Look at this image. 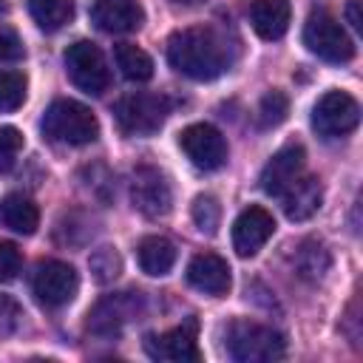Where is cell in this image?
<instances>
[{
  "mask_svg": "<svg viewBox=\"0 0 363 363\" xmlns=\"http://www.w3.org/2000/svg\"><path fill=\"white\" fill-rule=\"evenodd\" d=\"M167 62L179 74L207 82L230 68V48L216 28L207 26L182 28L167 40Z\"/></svg>",
  "mask_w": 363,
  "mask_h": 363,
  "instance_id": "cell-1",
  "label": "cell"
},
{
  "mask_svg": "<svg viewBox=\"0 0 363 363\" xmlns=\"http://www.w3.org/2000/svg\"><path fill=\"white\" fill-rule=\"evenodd\" d=\"M40 128H43V136L62 145H88L99 136L96 116L91 113V108H85L77 99H54L45 108Z\"/></svg>",
  "mask_w": 363,
  "mask_h": 363,
  "instance_id": "cell-2",
  "label": "cell"
},
{
  "mask_svg": "<svg viewBox=\"0 0 363 363\" xmlns=\"http://www.w3.org/2000/svg\"><path fill=\"white\" fill-rule=\"evenodd\" d=\"M227 352L238 363H269L284 357L286 340L272 326L255 320H233L227 326Z\"/></svg>",
  "mask_w": 363,
  "mask_h": 363,
  "instance_id": "cell-3",
  "label": "cell"
},
{
  "mask_svg": "<svg viewBox=\"0 0 363 363\" xmlns=\"http://www.w3.org/2000/svg\"><path fill=\"white\" fill-rule=\"evenodd\" d=\"M170 113V102L162 94H147V91H136L122 96L113 105V116L122 133L128 136H150L156 133L164 119Z\"/></svg>",
  "mask_w": 363,
  "mask_h": 363,
  "instance_id": "cell-4",
  "label": "cell"
},
{
  "mask_svg": "<svg viewBox=\"0 0 363 363\" xmlns=\"http://www.w3.org/2000/svg\"><path fill=\"white\" fill-rule=\"evenodd\" d=\"M303 45L326 60V62H349L354 57V40L346 34V28L323 9L312 11L306 17V26H303Z\"/></svg>",
  "mask_w": 363,
  "mask_h": 363,
  "instance_id": "cell-5",
  "label": "cell"
},
{
  "mask_svg": "<svg viewBox=\"0 0 363 363\" xmlns=\"http://www.w3.org/2000/svg\"><path fill=\"white\" fill-rule=\"evenodd\" d=\"M65 71L71 77V82L91 94V96H99L108 82H111V71H108V62L99 51V45H94L91 40H77L65 48Z\"/></svg>",
  "mask_w": 363,
  "mask_h": 363,
  "instance_id": "cell-6",
  "label": "cell"
},
{
  "mask_svg": "<svg viewBox=\"0 0 363 363\" xmlns=\"http://www.w3.org/2000/svg\"><path fill=\"white\" fill-rule=\"evenodd\" d=\"M357 122H360L357 99L346 91H337V88L326 91L312 108V128L326 139H337V136L352 133L357 128Z\"/></svg>",
  "mask_w": 363,
  "mask_h": 363,
  "instance_id": "cell-7",
  "label": "cell"
},
{
  "mask_svg": "<svg viewBox=\"0 0 363 363\" xmlns=\"http://www.w3.org/2000/svg\"><path fill=\"white\" fill-rule=\"evenodd\" d=\"M31 289L37 295V301L48 309H60L65 303H71L77 298V289H79V275L71 264L65 261H43L37 269H34V278H31Z\"/></svg>",
  "mask_w": 363,
  "mask_h": 363,
  "instance_id": "cell-8",
  "label": "cell"
},
{
  "mask_svg": "<svg viewBox=\"0 0 363 363\" xmlns=\"http://www.w3.org/2000/svg\"><path fill=\"white\" fill-rule=\"evenodd\" d=\"M130 201L145 218H164L173 207V190L167 176L150 164L136 167L130 182Z\"/></svg>",
  "mask_w": 363,
  "mask_h": 363,
  "instance_id": "cell-9",
  "label": "cell"
},
{
  "mask_svg": "<svg viewBox=\"0 0 363 363\" xmlns=\"http://www.w3.org/2000/svg\"><path fill=\"white\" fill-rule=\"evenodd\" d=\"M179 147L199 170H218L227 162V139L221 136L218 128L207 122L187 125L179 133Z\"/></svg>",
  "mask_w": 363,
  "mask_h": 363,
  "instance_id": "cell-10",
  "label": "cell"
},
{
  "mask_svg": "<svg viewBox=\"0 0 363 363\" xmlns=\"http://www.w3.org/2000/svg\"><path fill=\"white\" fill-rule=\"evenodd\" d=\"M199 320L187 318L184 323L162 332V335H145V352L153 360H167V363H196L199 354Z\"/></svg>",
  "mask_w": 363,
  "mask_h": 363,
  "instance_id": "cell-11",
  "label": "cell"
},
{
  "mask_svg": "<svg viewBox=\"0 0 363 363\" xmlns=\"http://www.w3.org/2000/svg\"><path fill=\"white\" fill-rule=\"evenodd\" d=\"M275 233V218L269 210L252 204L247 210L238 213V218L233 221V250L241 258H252Z\"/></svg>",
  "mask_w": 363,
  "mask_h": 363,
  "instance_id": "cell-12",
  "label": "cell"
},
{
  "mask_svg": "<svg viewBox=\"0 0 363 363\" xmlns=\"http://www.w3.org/2000/svg\"><path fill=\"white\" fill-rule=\"evenodd\" d=\"M303 162H306V153H303V145L298 142H286L281 150L272 153V159L264 164L261 170V190L267 196H281L301 173H303Z\"/></svg>",
  "mask_w": 363,
  "mask_h": 363,
  "instance_id": "cell-13",
  "label": "cell"
},
{
  "mask_svg": "<svg viewBox=\"0 0 363 363\" xmlns=\"http://www.w3.org/2000/svg\"><path fill=\"white\" fill-rule=\"evenodd\" d=\"M139 309H142L139 292L108 295V298H102V301L88 312V329L96 332V335H116L130 318H136Z\"/></svg>",
  "mask_w": 363,
  "mask_h": 363,
  "instance_id": "cell-14",
  "label": "cell"
},
{
  "mask_svg": "<svg viewBox=\"0 0 363 363\" xmlns=\"http://www.w3.org/2000/svg\"><path fill=\"white\" fill-rule=\"evenodd\" d=\"M91 20L96 28L108 34H128L142 26L145 14H142L139 0H94Z\"/></svg>",
  "mask_w": 363,
  "mask_h": 363,
  "instance_id": "cell-15",
  "label": "cell"
},
{
  "mask_svg": "<svg viewBox=\"0 0 363 363\" xmlns=\"http://www.w3.org/2000/svg\"><path fill=\"white\" fill-rule=\"evenodd\" d=\"M187 281H190V286H196L204 295H227L230 284H233L227 261L216 252H199L187 264Z\"/></svg>",
  "mask_w": 363,
  "mask_h": 363,
  "instance_id": "cell-16",
  "label": "cell"
},
{
  "mask_svg": "<svg viewBox=\"0 0 363 363\" xmlns=\"http://www.w3.org/2000/svg\"><path fill=\"white\" fill-rule=\"evenodd\" d=\"M281 201H284V213H286L289 221H306L320 210L323 187H320V182L315 176H298L281 193Z\"/></svg>",
  "mask_w": 363,
  "mask_h": 363,
  "instance_id": "cell-17",
  "label": "cell"
},
{
  "mask_svg": "<svg viewBox=\"0 0 363 363\" xmlns=\"http://www.w3.org/2000/svg\"><path fill=\"white\" fill-rule=\"evenodd\" d=\"M292 9L289 0H252L250 3V23L261 40H281L289 28Z\"/></svg>",
  "mask_w": 363,
  "mask_h": 363,
  "instance_id": "cell-18",
  "label": "cell"
},
{
  "mask_svg": "<svg viewBox=\"0 0 363 363\" xmlns=\"http://www.w3.org/2000/svg\"><path fill=\"white\" fill-rule=\"evenodd\" d=\"M136 261L142 267L145 275H153V278H162L173 269L176 264V247L170 238L164 235H147L139 241L136 247Z\"/></svg>",
  "mask_w": 363,
  "mask_h": 363,
  "instance_id": "cell-19",
  "label": "cell"
},
{
  "mask_svg": "<svg viewBox=\"0 0 363 363\" xmlns=\"http://www.w3.org/2000/svg\"><path fill=\"white\" fill-rule=\"evenodd\" d=\"M0 224L9 227L11 233L31 235L40 227V210L28 196L9 193L6 199H0Z\"/></svg>",
  "mask_w": 363,
  "mask_h": 363,
  "instance_id": "cell-20",
  "label": "cell"
},
{
  "mask_svg": "<svg viewBox=\"0 0 363 363\" xmlns=\"http://www.w3.org/2000/svg\"><path fill=\"white\" fill-rule=\"evenodd\" d=\"M113 60H116V68L122 71V77L130 82H147L153 77V60L147 57V51H142L133 43H119L113 48Z\"/></svg>",
  "mask_w": 363,
  "mask_h": 363,
  "instance_id": "cell-21",
  "label": "cell"
},
{
  "mask_svg": "<svg viewBox=\"0 0 363 363\" xmlns=\"http://www.w3.org/2000/svg\"><path fill=\"white\" fill-rule=\"evenodd\" d=\"M28 11L43 31H57L74 17V0H28Z\"/></svg>",
  "mask_w": 363,
  "mask_h": 363,
  "instance_id": "cell-22",
  "label": "cell"
},
{
  "mask_svg": "<svg viewBox=\"0 0 363 363\" xmlns=\"http://www.w3.org/2000/svg\"><path fill=\"white\" fill-rule=\"evenodd\" d=\"M190 213H193L196 227H199L201 233H207V235H213V233L218 230V224H221V204H218V199L210 196V193L196 196Z\"/></svg>",
  "mask_w": 363,
  "mask_h": 363,
  "instance_id": "cell-23",
  "label": "cell"
},
{
  "mask_svg": "<svg viewBox=\"0 0 363 363\" xmlns=\"http://www.w3.org/2000/svg\"><path fill=\"white\" fill-rule=\"evenodd\" d=\"M289 113V99L284 91H267L258 102V125L261 128H275L286 119Z\"/></svg>",
  "mask_w": 363,
  "mask_h": 363,
  "instance_id": "cell-24",
  "label": "cell"
},
{
  "mask_svg": "<svg viewBox=\"0 0 363 363\" xmlns=\"http://www.w3.org/2000/svg\"><path fill=\"white\" fill-rule=\"evenodd\" d=\"M26 99V77L20 71H0V113L17 111Z\"/></svg>",
  "mask_w": 363,
  "mask_h": 363,
  "instance_id": "cell-25",
  "label": "cell"
},
{
  "mask_svg": "<svg viewBox=\"0 0 363 363\" xmlns=\"http://www.w3.org/2000/svg\"><path fill=\"white\" fill-rule=\"evenodd\" d=\"M119 269H122V261H119V255H116L111 247H99V250L91 255V272H94V278H96L99 284L113 281V278L119 275Z\"/></svg>",
  "mask_w": 363,
  "mask_h": 363,
  "instance_id": "cell-26",
  "label": "cell"
},
{
  "mask_svg": "<svg viewBox=\"0 0 363 363\" xmlns=\"http://www.w3.org/2000/svg\"><path fill=\"white\" fill-rule=\"evenodd\" d=\"M20 150H23V133L11 125H3L0 128V173L14 167Z\"/></svg>",
  "mask_w": 363,
  "mask_h": 363,
  "instance_id": "cell-27",
  "label": "cell"
},
{
  "mask_svg": "<svg viewBox=\"0 0 363 363\" xmlns=\"http://www.w3.org/2000/svg\"><path fill=\"white\" fill-rule=\"evenodd\" d=\"M301 258H309V264H306V261L298 264L301 275H309V278H320L323 269L329 267V255H326V250H323L320 244H306V247L301 250Z\"/></svg>",
  "mask_w": 363,
  "mask_h": 363,
  "instance_id": "cell-28",
  "label": "cell"
},
{
  "mask_svg": "<svg viewBox=\"0 0 363 363\" xmlns=\"http://www.w3.org/2000/svg\"><path fill=\"white\" fill-rule=\"evenodd\" d=\"M23 267V255L11 241H0V281H11L17 278Z\"/></svg>",
  "mask_w": 363,
  "mask_h": 363,
  "instance_id": "cell-29",
  "label": "cell"
},
{
  "mask_svg": "<svg viewBox=\"0 0 363 363\" xmlns=\"http://www.w3.org/2000/svg\"><path fill=\"white\" fill-rule=\"evenodd\" d=\"M26 48H23V40L17 37V31L0 26V62H17L23 60Z\"/></svg>",
  "mask_w": 363,
  "mask_h": 363,
  "instance_id": "cell-30",
  "label": "cell"
},
{
  "mask_svg": "<svg viewBox=\"0 0 363 363\" xmlns=\"http://www.w3.org/2000/svg\"><path fill=\"white\" fill-rule=\"evenodd\" d=\"M346 20L352 23L354 31H363V14H360V0H349L346 3Z\"/></svg>",
  "mask_w": 363,
  "mask_h": 363,
  "instance_id": "cell-31",
  "label": "cell"
},
{
  "mask_svg": "<svg viewBox=\"0 0 363 363\" xmlns=\"http://www.w3.org/2000/svg\"><path fill=\"white\" fill-rule=\"evenodd\" d=\"M6 9H9V0H0V14H3Z\"/></svg>",
  "mask_w": 363,
  "mask_h": 363,
  "instance_id": "cell-32",
  "label": "cell"
},
{
  "mask_svg": "<svg viewBox=\"0 0 363 363\" xmlns=\"http://www.w3.org/2000/svg\"><path fill=\"white\" fill-rule=\"evenodd\" d=\"M173 3H182V6H190V3H199V0H173Z\"/></svg>",
  "mask_w": 363,
  "mask_h": 363,
  "instance_id": "cell-33",
  "label": "cell"
}]
</instances>
